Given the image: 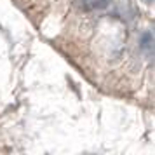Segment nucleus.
Wrapping results in <instances>:
<instances>
[{"label": "nucleus", "instance_id": "1", "mask_svg": "<svg viewBox=\"0 0 155 155\" xmlns=\"http://www.w3.org/2000/svg\"><path fill=\"white\" fill-rule=\"evenodd\" d=\"M140 47H141V51H145V52H148V51L153 49V35H152L150 31H147V33H143V35H141Z\"/></svg>", "mask_w": 155, "mask_h": 155}, {"label": "nucleus", "instance_id": "2", "mask_svg": "<svg viewBox=\"0 0 155 155\" xmlns=\"http://www.w3.org/2000/svg\"><path fill=\"white\" fill-rule=\"evenodd\" d=\"M110 2H112V0H92V5L96 9H105V7H108Z\"/></svg>", "mask_w": 155, "mask_h": 155}, {"label": "nucleus", "instance_id": "3", "mask_svg": "<svg viewBox=\"0 0 155 155\" xmlns=\"http://www.w3.org/2000/svg\"><path fill=\"white\" fill-rule=\"evenodd\" d=\"M145 2H152V0H145Z\"/></svg>", "mask_w": 155, "mask_h": 155}]
</instances>
